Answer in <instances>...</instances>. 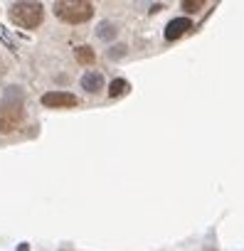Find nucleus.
<instances>
[{"instance_id":"obj_1","label":"nucleus","mask_w":244,"mask_h":251,"mask_svg":"<svg viewBox=\"0 0 244 251\" xmlns=\"http://www.w3.org/2000/svg\"><path fill=\"white\" fill-rule=\"evenodd\" d=\"M25 118L23 108V91L18 86H10L5 91V99L0 103V133H13L20 128V123Z\"/></svg>"},{"instance_id":"obj_2","label":"nucleus","mask_w":244,"mask_h":251,"mask_svg":"<svg viewBox=\"0 0 244 251\" xmlns=\"http://www.w3.org/2000/svg\"><path fill=\"white\" fill-rule=\"evenodd\" d=\"M54 15H57L62 23L81 25V23L91 20L94 5L86 3V0H59V3H54Z\"/></svg>"},{"instance_id":"obj_3","label":"nucleus","mask_w":244,"mask_h":251,"mask_svg":"<svg viewBox=\"0 0 244 251\" xmlns=\"http://www.w3.org/2000/svg\"><path fill=\"white\" fill-rule=\"evenodd\" d=\"M10 20L18 27L35 30L45 20V8H42V3H27V0H23V3H13L10 5Z\"/></svg>"},{"instance_id":"obj_4","label":"nucleus","mask_w":244,"mask_h":251,"mask_svg":"<svg viewBox=\"0 0 244 251\" xmlns=\"http://www.w3.org/2000/svg\"><path fill=\"white\" fill-rule=\"evenodd\" d=\"M42 103L47 108H69V106H77V96L69 91H47L42 96Z\"/></svg>"},{"instance_id":"obj_5","label":"nucleus","mask_w":244,"mask_h":251,"mask_svg":"<svg viewBox=\"0 0 244 251\" xmlns=\"http://www.w3.org/2000/svg\"><path fill=\"white\" fill-rule=\"evenodd\" d=\"M190 27H192L190 20H185V18H175V20H170V23L165 25V40H168V42H175V40H180Z\"/></svg>"},{"instance_id":"obj_6","label":"nucleus","mask_w":244,"mask_h":251,"mask_svg":"<svg viewBox=\"0 0 244 251\" xmlns=\"http://www.w3.org/2000/svg\"><path fill=\"white\" fill-rule=\"evenodd\" d=\"M81 86H84L89 94H96V91L104 89V76H101L99 72H86V74L81 76Z\"/></svg>"},{"instance_id":"obj_7","label":"nucleus","mask_w":244,"mask_h":251,"mask_svg":"<svg viewBox=\"0 0 244 251\" xmlns=\"http://www.w3.org/2000/svg\"><path fill=\"white\" fill-rule=\"evenodd\" d=\"M74 54H77V62H79V64H94V59H96L91 47H77Z\"/></svg>"},{"instance_id":"obj_8","label":"nucleus","mask_w":244,"mask_h":251,"mask_svg":"<svg viewBox=\"0 0 244 251\" xmlns=\"http://www.w3.org/2000/svg\"><path fill=\"white\" fill-rule=\"evenodd\" d=\"M126 91H129V81L126 79H113L108 84V94L111 96H121V94H126Z\"/></svg>"},{"instance_id":"obj_9","label":"nucleus","mask_w":244,"mask_h":251,"mask_svg":"<svg viewBox=\"0 0 244 251\" xmlns=\"http://www.w3.org/2000/svg\"><path fill=\"white\" fill-rule=\"evenodd\" d=\"M96 35H99L101 40H113V37H116V27H113L111 23H101L99 30H96Z\"/></svg>"},{"instance_id":"obj_10","label":"nucleus","mask_w":244,"mask_h":251,"mask_svg":"<svg viewBox=\"0 0 244 251\" xmlns=\"http://www.w3.org/2000/svg\"><path fill=\"white\" fill-rule=\"evenodd\" d=\"M202 8H205L202 0H183V10H188V13H200Z\"/></svg>"},{"instance_id":"obj_11","label":"nucleus","mask_w":244,"mask_h":251,"mask_svg":"<svg viewBox=\"0 0 244 251\" xmlns=\"http://www.w3.org/2000/svg\"><path fill=\"white\" fill-rule=\"evenodd\" d=\"M124 54H126V47H124V45H116V47H111V52H108L111 59H121Z\"/></svg>"},{"instance_id":"obj_12","label":"nucleus","mask_w":244,"mask_h":251,"mask_svg":"<svg viewBox=\"0 0 244 251\" xmlns=\"http://www.w3.org/2000/svg\"><path fill=\"white\" fill-rule=\"evenodd\" d=\"M5 69H8V67H5V62H3V59H0V76H3V74H5Z\"/></svg>"}]
</instances>
